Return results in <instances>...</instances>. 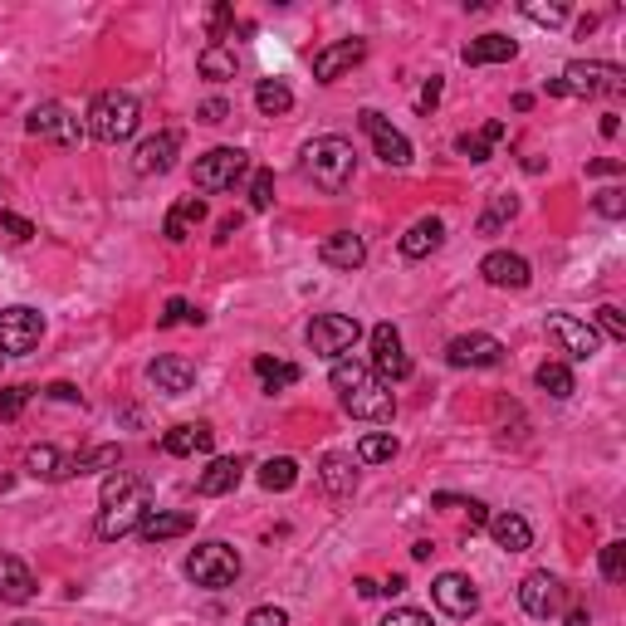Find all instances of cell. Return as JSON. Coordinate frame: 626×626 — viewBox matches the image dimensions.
<instances>
[{"mask_svg": "<svg viewBox=\"0 0 626 626\" xmlns=\"http://www.w3.org/2000/svg\"><path fill=\"white\" fill-rule=\"evenodd\" d=\"M137 123H142V108H137V98L128 89H103L89 103V118H84L89 137L108 142V147L128 142V137L137 133Z\"/></svg>", "mask_w": 626, "mask_h": 626, "instance_id": "cell-1", "label": "cell"}, {"mask_svg": "<svg viewBox=\"0 0 626 626\" xmlns=\"http://www.w3.org/2000/svg\"><path fill=\"white\" fill-rule=\"evenodd\" d=\"M353 167H358V152H353L348 137L328 133V137H313L304 147V172L313 177L318 191H343L353 181Z\"/></svg>", "mask_w": 626, "mask_h": 626, "instance_id": "cell-2", "label": "cell"}, {"mask_svg": "<svg viewBox=\"0 0 626 626\" xmlns=\"http://www.w3.org/2000/svg\"><path fill=\"white\" fill-rule=\"evenodd\" d=\"M558 93H563V98H597V93H612V98H617V93H626V69L602 64V59H578V64L563 69Z\"/></svg>", "mask_w": 626, "mask_h": 626, "instance_id": "cell-3", "label": "cell"}, {"mask_svg": "<svg viewBox=\"0 0 626 626\" xmlns=\"http://www.w3.org/2000/svg\"><path fill=\"white\" fill-rule=\"evenodd\" d=\"M358 338H362V323L348 318V313H318L309 323V348L328 362H343V353L358 348Z\"/></svg>", "mask_w": 626, "mask_h": 626, "instance_id": "cell-4", "label": "cell"}, {"mask_svg": "<svg viewBox=\"0 0 626 626\" xmlns=\"http://www.w3.org/2000/svg\"><path fill=\"white\" fill-rule=\"evenodd\" d=\"M186 578L196 582V587H230V582L240 578V553L230 548V543H201L191 558H186Z\"/></svg>", "mask_w": 626, "mask_h": 626, "instance_id": "cell-5", "label": "cell"}, {"mask_svg": "<svg viewBox=\"0 0 626 626\" xmlns=\"http://www.w3.org/2000/svg\"><path fill=\"white\" fill-rule=\"evenodd\" d=\"M245 167H250V157H245L240 147H211L206 157H196V172H191V186L211 196V191H225V186H235Z\"/></svg>", "mask_w": 626, "mask_h": 626, "instance_id": "cell-6", "label": "cell"}, {"mask_svg": "<svg viewBox=\"0 0 626 626\" xmlns=\"http://www.w3.org/2000/svg\"><path fill=\"white\" fill-rule=\"evenodd\" d=\"M40 338H45V318H40L35 309H25V304L0 309V353L25 358V353L40 348Z\"/></svg>", "mask_w": 626, "mask_h": 626, "instance_id": "cell-7", "label": "cell"}, {"mask_svg": "<svg viewBox=\"0 0 626 626\" xmlns=\"http://www.w3.org/2000/svg\"><path fill=\"white\" fill-rule=\"evenodd\" d=\"M152 514V490L142 485V490H133V494H123L118 504H108L103 514H98V538H128V534H137L142 529V519Z\"/></svg>", "mask_w": 626, "mask_h": 626, "instance_id": "cell-8", "label": "cell"}, {"mask_svg": "<svg viewBox=\"0 0 626 626\" xmlns=\"http://www.w3.org/2000/svg\"><path fill=\"white\" fill-rule=\"evenodd\" d=\"M343 411L358 416V421H392V416H397V397H392L387 382H377V377L367 372L358 387L343 392Z\"/></svg>", "mask_w": 626, "mask_h": 626, "instance_id": "cell-9", "label": "cell"}, {"mask_svg": "<svg viewBox=\"0 0 626 626\" xmlns=\"http://www.w3.org/2000/svg\"><path fill=\"white\" fill-rule=\"evenodd\" d=\"M372 367H377V382H387V387L411 377V358L402 353V333L392 323L372 328Z\"/></svg>", "mask_w": 626, "mask_h": 626, "instance_id": "cell-10", "label": "cell"}, {"mask_svg": "<svg viewBox=\"0 0 626 626\" xmlns=\"http://www.w3.org/2000/svg\"><path fill=\"white\" fill-rule=\"evenodd\" d=\"M548 338L568 353V358H597V348H602V338H597V328L592 323H582V318H573V313H548Z\"/></svg>", "mask_w": 626, "mask_h": 626, "instance_id": "cell-11", "label": "cell"}, {"mask_svg": "<svg viewBox=\"0 0 626 626\" xmlns=\"http://www.w3.org/2000/svg\"><path fill=\"white\" fill-rule=\"evenodd\" d=\"M25 128L35 137H45V142H59V147H74V142L84 137V123H79L64 103H40V108H30Z\"/></svg>", "mask_w": 626, "mask_h": 626, "instance_id": "cell-12", "label": "cell"}, {"mask_svg": "<svg viewBox=\"0 0 626 626\" xmlns=\"http://www.w3.org/2000/svg\"><path fill=\"white\" fill-rule=\"evenodd\" d=\"M446 362L450 367H499L504 362V343L490 333H460L446 343Z\"/></svg>", "mask_w": 626, "mask_h": 626, "instance_id": "cell-13", "label": "cell"}, {"mask_svg": "<svg viewBox=\"0 0 626 626\" xmlns=\"http://www.w3.org/2000/svg\"><path fill=\"white\" fill-rule=\"evenodd\" d=\"M362 59H367V45H362V40H338V45L313 54V79H318V84H338L348 69H358Z\"/></svg>", "mask_w": 626, "mask_h": 626, "instance_id": "cell-14", "label": "cell"}, {"mask_svg": "<svg viewBox=\"0 0 626 626\" xmlns=\"http://www.w3.org/2000/svg\"><path fill=\"white\" fill-rule=\"evenodd\" d=\"M431 597H436V607L446 617H470L480 607V592H475V582L465 578V573H441V578L431 582Z\"/></svg>", "mask_w": 626, "mask_h": 626, "instance_id": "cell-15", "label": "cell"}, {"mask_svg": "<svg viewBox=\"0 0 626 626\" xmlns=\"http://www.w3.org/2000/svg\"><path fill=\"white\" fill-rule=\"evenodd\" d=\"M358 118H362V128L372 133V142H377V157H382L387 167H406V162H411V142H406V137L397 133V128L377 113V108H362Z\"/></svg>", "mask_w": 626, "mask_h": 626, "instance_id": "cell-16", "label": "cell"}, {"mask_svg": "<svg viewBox=\"0 0 626 626\" xmlns=\"http://www.w3.org/2000/svg\"><path fill=\"white\" fill-rule=\"evenodd\" d=\"M147 377H152V387H157V392L181 397V392H191V387H196V362L181 358V353H167V358L147 362Z\"/></svg>", "mask_w": 626, "mask_h": 626, "instance_id": "cell-17", "label": "cell"}, {"mask_svg": "<svg viewBox=\"0 0 626 626\" xmlns=\"http://www.w3.org/2000/svg\"><path fill=\"white\" fill-rule=\"evenodd\" d=\"M177 152H181V133L147 137V142L133 152V172H137V177H162V172H172Z\"/></svg>", "mask_w": 626, "mask_h": 626, "instance_id": "cell-18", "label": "cell"}, {"mask_svg": "<svg viewBox=\"0 0 626 626\" xmlns=\"http://www.w3.org/2000/svg\"><path fill=\"white\" fill-rule=\"evenodd\" d=\"M480 274L490 279L494 289H529V260L524 255H514V250H494V255H485L480 260Z\"/></svg>", "mask_w": 626, "mask_h": 626, "instance_id": "cell-19", "label": "cell"}, {"mask_svg": "<svg viewBox=\"0 0 626 626\" xmlns=\"http://www.w3.org/2000/svg\"><path fill=\"white\" fill-rule=\"evenodd\" d=\"M558 597H563V587L553 573H529V578L519 582V607L529 612V617H553L558 612Z\"/></svg>", "mask_w": 626, "mask_h": 626, "instance_id": "cell-20", "label": "cell"}, {"mask_svg": "<svg viewBox=\"0 0 626 626\" xmlns=\"http://www.w3.org/2000/svg\"><path fill=\"white\" fill-rule=\"evenodd\" d=\"M196 529V514L191 509H152L147 519H142V529H137V538L142 543H167V538H181Z\"/></svg>", "mask_w": 626, "mask_h": 626, "instance_id": "cell-21", "label": "cell"}, {"mask_svg": "<svg viewBox=\"0 0 626 626\" xmlns=\"http://www.w3.org/2000/svg\"><path fill=\"white\" fill-rule=\"evenodd\" d=\"M318 260L328 269H358L362 260H367V245H362V235H353V230H333V235H323Z\"/></svg>", "mask_w": 626, "mask_h": 626, "instance_id": "cell-22", "label": "cell"}, {"mask_svg": "<svg viewBox=\"0 0 626 626\" xmlns=\"http://www.w3.org/2000/svg\"><path fill=\"white\" fill-rule=\"evenodd\" d=\"M40 587H35V573L15 558V553H0V602H10V607H25L30 597H35Z\"/></svg>", "mask_w": 626, "mask_h": 626, "instance_id": "cell-23", "label": "cell"}, {"mask_svg": "<svg viewBox=\"0 0 626 626\" xmlns=\"http://www.w3.org/2000/svg\"><path fill=\"white\" fill-rule=\"evenodd\" d=\"M318 480H323V490L333 494V499H353V494H358V470H353V460L338 455V450H328V455L318 460Z\"/></svg>", "mask_w": 626, "mask_h": 626, "instance_id": "cell-24", "label": "cell"}, {"mask_svg": "<svg viewBox=\"0 0 626 626\" xmlns=\"http://www.w3.org/2000/svg\"><path fill=\"white\" fill-rule=\"evenodd\" d=\"M485 529H490V538L504 548V553H524V548L534 543L529 519H524V514H509V509H504V514H490V524H485Z\"/></svg>", "mask_w": 626, "mask_h": 626, "instance_id": "cell-25", "label": "cell"}, {"mask_svg": "<svg viewBox=\"0 0 626 626\" xmlns=\"http://www.w3.org/2000/svg\"><path fill=\"white\" fill-rule=\"evenodd\" d=\"M240 475H245V465H240V460H230V455H221V460H211V465L201 470L196 494H201V499H221V494H230L235 485H240Z\"/></svg>", "mask_w": 626, "mask_h": 626, "instance_id": "cell-26", "label": "cell"}, {"mask_svg": "<svg viewBox=\"0 0 626 626\" xmlns=\"http://www.w3.org/2000/svg\"><path fill=\"white\" fill-rule=\"evenodd\" d=\"M206 221V201L201 196H181L177 206L167 211V225H162V235L172 240V245H181V240H191L196 235V225Z\"/></svg>", "mask_w": 626, "mask_h": 626, "instance_id": "cell-27", "label": "cell"}, {"mask_svg": "<svg viewBox=\"0 0 626 626\" xmlns=\"http://www.w3.org/2000/svg\"><path fill=\"white\" fill-rule=\"evenodd\" d=\"M216 446V431L206 426V421H186V426H172L167 436H162V450L167 455H196V450H211Z\"/></svg>", "mask_w": 626, "mask_h": 626, "instance_id": "cell-28", "label": "cell"}, {"mask_svg": "<svg viewBox=\"0 0 626 626\" xmlns=\"http://www.w3.org/2000/svg\"><path fill=\"white\" fill-rule=\"evenodd\" d=\"M441 240H446V225L436 221V216H421V221L402 235V255L406 260H426L431 250H441Z\"/></svg>", "mask_w": 626, "mask_h": 626, "instance_id": "cell-29", "label": "cell"}, {"mask_svg": "<svg viewBox=\"0 0 626 626\" xmlns=\"http://www.w3.org/2000/svg\"><path fill=\"white\" fill-rule=\"evenodd\" d=\"M25 470L35 475V480H49V485H59V480H74V460L69 455H59L54 446H35L25 455Z\"/></svg>", "mask_w": 626, "mask_h": 626, "instance_id": "cell-30", "label": "cell"}, {"mask_svg": "<svg viewBox=\"0 0 626 626\" xmlns=\"http://www.w3.org/2000/svg\"><path fill=\"white\" fill-rule=\"evenodd\" d=\"M519 54V45L509 35H480L465 45V64H509Z\"/></svg>", "mask_w": 626, "mask_h": 626, "instance_id": "cell-31", "label": "cell"}, {"mask_svg": "<svg viewBox=\"0 0 626 626\" xmlns=\"http://www.w3.org/2000/svg\"><path fill=\"white\" fill-rule=\"evenodd\" d=\"M534 382L553 397V402H568L573 392H578V382H573V372H568V362H543L534 372Z\"/></svg>", "mask_w": 626, "mask_h": 626, "instance_id": "cell-32", "label": "cell"}, {"mask_svg": "<svg viewBox=\"0 0 626 626\" xmlns=\"http://www.w3.org/2000/svg\"><path fill=\"white\" fill-rule=\"evenodd\" d=\"M196 69H201V79H211V84H225V79H235V49L206 45V49H201V59H196Z\"/></svg>", "mask_w": 626, "mask_h": 626, "instance_id": "cell-33", "label": "cell"}, {"mask_svg": "<svg viewBox=\"0 0 626 626\" xmlns=\"http://www.w3.org/2000/svg\"><path fill=\"white\" fill-rule=\"evenodd\" d=\"M255 108H260L265 118H284V113L294 108V93H289V84H279V79H260V89H255Z\"/></svg>", "mask_w": 626, "mask_h": 626, "instance_id": "cell-34", "label": "cell"}, {"mask_svg": "<svg viewBox=\"0 0 626 626\" xmlns=\"http://www.w3.org/2000/svg\"><path fill=\"white\" fill-rule=\"evenodd\" d=\"M260 485H265L269 494H284L299 485V465L289 460V455H279V460H265L260 465Z\"/></svg>", "mask_w": 626, "mask_h": 626, "instance_id": "cell-35", "label": "cell"}, {"mask_svg": "<svg viewBox=\"0 0 626 626\" xmlns=\"http://www.w3.org/2000/svg\"><path fill=\"white\" fill-rule=\"evenodd\" d=\"M255 377L265 382V392H284L299 382V367L294 362H279V358H255Z\"/></svg>", "mask_w": 626, "mask_h": 626, "instance_id": "cell-36", "label": "cell"}, {"mask_svg": "<svg viewBox=\"0 0 626 626\" xmlns=\"http://www.w3.org/2000/svg\"><path fill=\"white\" fill-rule=\"evenodd\" d=\"M504 137V123H485L480 133H465L455 147H460V157H470V162H490V147Z\"/></svg>", "mask_w": 626, "mask_h": 626, "instance_id": "cell-37", "label": "cell"}, {"mask_svg": "<svg viewBox=\"0 0 626 626\" xmlns=\"http://www.w3.org/2000/svg\"><path fill=\"white\" fill-rule=\"evenodd\" d=\"M123 465V450L118 446H93V450H84V455H74V475H98V470H118Z\"/></svg>", "mask_w": 626, "mask_h": 626, "instance_id": "cell-38", "label": "cell"}, {"mask_svg": "<svg viewBox=\"0 0 626 626\" xmlns=\"http://www.w3.org/2000/svg\"><path fill=\"white\" fill-rule=\"evenodd\" d=\"M142 485H147V480H142V475H133V470H113V475H108V480H103V490H98V504H103V509H108V504H118V499H123V494L142 490Z\"/></svg>", "mask_w": 626, "mask_h": 626, "instance_id": "cell-39", "label": "cell"}, {"mask_svg": "<svg viewBox=\"0 0 626 626\" xmlns=\"http://www.w3.org/2000/svg\"><path fill=\"white\" fill-rule=\"evenodd\" d=\"M392 455H397V436H387V431H372V436L358 441L362 465H382V460H392Z\"/></svg>", "mask_w": 626, "mask_h": 626, "instance_id": "cell-40", "label": "cell"}, {"mask_svg": "<svg viewBox=\"0 0 626 626\" xmlns=\"http://www.w3.org/2000/svg\"><path fill=\"white\" fill-rule=\"evenodd\" d=\"M514 216H519V201H514L509 191H499V196L490 201V211L480 216V235H494L499 225H504V221H514Z\"/></svg>", "mask_w": 626, "mask_h": 626, "instance_id": "cell-41", "label": "cell"}, {"mask_svg": "<svg viewBox=\"0 0 626 626\" xmlns=\"http://www.w3.org/2000/svg\"><path fill=\"white\" fill-rule=\"evenodd\" d=\"M592 211H597V216H607V221H622V216H626V191H622V186L597 191V196H592Z\"/></svg>", "mask_w": 626, "mask_h": 626, "instance_id": "cell-42", "label": "cell"}, {"mask_svg": "<svg viewBox=\"0 0 626 626\" xmlns=\"http://www.w3.org/2000/svg\"><path fill=\"white\" fill-rule=\"evenodd\" d=\"M602 578H607V582H626V543H622V538H612V543L602 548Z\"/></svg>", "mask_w": 626, "mask_h": 626, "instance_id": "cell-43", "label": "cell"}, {"mask_svg": "<svg viewBox=\"0 0 626 626\" xmlns=\"http://www.w3.org/2000/svg\"><path fill=\"white\" fill-rule=\"evenodd\" d=\"M362 377H367L362 362H333V392H338V397H343L348 387H358Z\"/></svg>", "mask_w": 626, "mask_h": 626, "instance_id": "cell-44", "label": "cell"}, {"mask_svg": "<svg viewBox=\"0 0 626 626\" xmlns=\"http://www.w3.org/2000/svg\"><path fill=\"white\" fill-rule=\"evenodd\" d=\"M597 328H602L607 338L626 343V318H622V309H617V304H602V309H597Z\"/></svg>", "mask_w": 626, "mask_h": 626, "instance_id": "cell-45", "label": "cell"}, {"mask_svg": "<svg viewBox=\"0 0 626 626\" xmlns=\"http://www.w3.org/2000/svg\"><path fill=\"white\" fill-rule=\"evenodd\" d=\"M30 402V387H0V421H15Z\"/></svg>", "mask_w": 626, "mask_h": 626, "instance_id": "cell-46", "label": "cell"}, {"mask_svg": "<svg viewBox=\"0 0 626 626\" xmlns=\"http://www.w3.org/2000/svg\"><path fill=\"white\" fill-rule=\"evenodd\" d=\"M250 206H255V211H269V206H274V172H255V181H250Z\"/></svg>", "mask_w": 626, "mask_h": 626, "instance_id": "cell-47", "label": "cell"}, {"mask_svg": "<svg viewBox=\"0 0 626 626\" xmlns=\"http://www.w3.org/2000/svg\"><path fill=\"white\" fill-rule=\"evenodd\" d=\"M524 15L538 20V25H563V20H568V5H534V0H529V5H524Z\"/></svg>", "mask_w": 626, "mask_h": 626, "instance_id": "cell-48", "label": "cell"}, {"mask_svg": "<svg viewBox=\"0 0 626 626\" xmlns=\"http://www.w3.org/2000/svg\"><path fill=\"white\" fill-rule=\"evenodd\" d=\"M172 323H201V313H191L186 299H167V309H162V328H172Z\"/></svg>", "mask_w": 626, "mask_h": 626, "instance_id": "cell-49", "label": "cell"}, {"mask_svg": "<svg viewBox=\"0 0 626 626\" xmlns=\"http://www.w3.org/2000/svg\"><path fill=\"white\" fill-rule=\"evenodd\" d=\"M0 230L10 240H35V225L25 221V216H15V211H0Z\"/></svg>", "mask_w": 626, "mask_h": 626, "instance_id": "cell-50", "label": "cell"}, {"mask_svg": "<svg viewBox=\"0 0 626 626\" xmlns=\"http://www.w3.org/2000/svg\"><path fill=\"white\" fill-rule=\"evenodd\" d=\"M245 626H289V612H284V607H255V612L245 617Z\"/></svg>", "mask_w": 626, "mask_h": 626, "instance_id": "cell-51", "label": "cell"}, {"mask_svg": "<svg viewBox=\"0 0 626 626\" xmlns=\"http://www.w3.org/2000/svg\"><path fill=\"white\" fill-rule=\"evenodd\" d=\"M382 626H431V617H426V612H416V607H397V612H387V617H382Z\"/></svg>", "mask_w": 626, "mask_h": 626, "instance_id": "cell-52", "label": "cell"}, {"mask_svg": "<svg viewBox=\"0 0 626 626\" xmlns=\"http://www.w3.org/2000/svg\"><path fill=\"white\" fill-rule=\"evenodd\" d=\"M230 20H235V10H230V5H216V10H211V45H221V40H225Z\"/></svg>", "mask_w": 626, "mask_h": 626, "instance_id": "cell-53", "label": "cell"}, {"mask_svg": "<svg viewBox=\"0 0 626 626\" xmlns=\"http://www.w3.org/2000/svg\"><path fill=\"white\" fill-rule=\"evenodd\" d=\"M460 509H465V519H470V529H485V524H490V509H485L480 499H460Z\"/></svg>", "mask_w": 626, "mask_h": 626, "instance_id": "cell-54", "label": "cell"}, {"mask_svg": "<svg viewBox=\"0 0 626 626\" xmlns=\"http://www.w3.org/2000/svg\"><path fill=\"white\" fill-rule=\"evenodd\" d=\"M436 103H441V79H426V89H421V98H416V108H421V113H431Z\"/></svg>", "mask_w": 626, "mask_h": 626, "instance_id": "cell-55", "label": "cell"}, {"mask_svg": "<svg viewBox=\"0 0 626 626\" xmlns=\"http://www.w3.org/2000/svg\"><path fill=\"white\" fill-rule=\"evenodd\" d=\"M587 177H622V162H612V157H597V162H587Z\"/></svg>", "mask_w": 626, "mask_h": 626, "instance_id": "cell-56", "label": "cell"}, {"mask_svg": "<svg viewBox=\"0 0 626 626\" xmlns=\"http://www.w3.org/2000/svg\"><path fill=\"white\" fill-rule=\"evenodd\" d=\"M230 118V108H225L221 98H211V103H201V123H225Z\"/></svg>", "mask_w": 626, "mask_h": 626, "instance_id": "cell-57", "label": "cell"}, {"mask_svg": "<svg viewBox=\"0 0 626 626\" xmlns=\"http://www.w3.org/2000/svg\"><path fill=\"white\" fill-rule=\"evenodd\" d=\"M45 392L54 397V402H79V387H69V382H49Z\"/></svg>", "mask_w": 626, "mask_h": 626, "instance_id": "cell-58", "label": "cell"}, {"mask_svg": "<svg viewBox=\"0 0 626 626\" xmlns=\"http://www.w3.org/2000/svg\"><path fill=\"white\" fill-rule=\"evenodd\" d=\"M235 230H240V211H235V216H225V221L216 225V240H221V245H225V240H230Z\"/></svg>", "mask_w": 626, "mask_h": 626, "instance_id": "cell-59", "label": "cell"}, {"mask_svg": "<svg viewBox=\"0 0 626 626\" xmlns=\"http://www.w3.org/2000/svg\"><path fill=\"white\" fill-rule=\"evenodd\" d=\"M622 133V118L617 113H602V137H617Z\"/></svg>", "mask_w": 626, "mask_h": 626, "instance_id": "cell-60", "label": "cell"}, {"mask_svg": "<svg viewBox=\"0 0 626 626\" xmlns=\"http://www.w3.org/2000/svg\"><path fill=\"white\" fill-rule=\"evenodd\" d=\"M563 626H592V617L578 607V612H568V622H563Z\"/></svg>", "mask_w": 626, "mask_h": 626, "instance_id": "cell-61", "label": "cell"}, {"mask_svg": "<svg viewBox=\"0 0 626 626\" xmlns=\"http://www.w3.org/2000/svg\"><path fill=\"white\" fill-rule=\"evenodd\" d=\"M358 592H362V597H377L382 587H377V582H372V578H358Z\"/></svg>", "mask_w": 626, "mask_h": 626, "instance_id": "cell-62", "label": "cell"}, {"mask_svg": "<svg viewBox=\"0 0 626 626\" xmlns=\"http://www.w3.org/2000/svg\"><path fill=\"white\" fill-rule=\"evenodd\" d=\"M387 597H397V592H406V578H387V587H382Z\"/></svg>", "mask_w": 626, "mask_h": 626, "instance_id": "cell-63", "label": "cell"}, {"mask_svg": "<svg viewBox=\"0 0 626 626\" xmlns=\"http://www.w3.org/2000/svg\"><path fill=\"white\" fill-rule=\"evenodd\" d=\"M15 626H40V622H15Z\"/></svg>", "mask_w": 626, "mask_h": 626, "instance_id": "cell-64", "label": "cell"}]
</instances>
